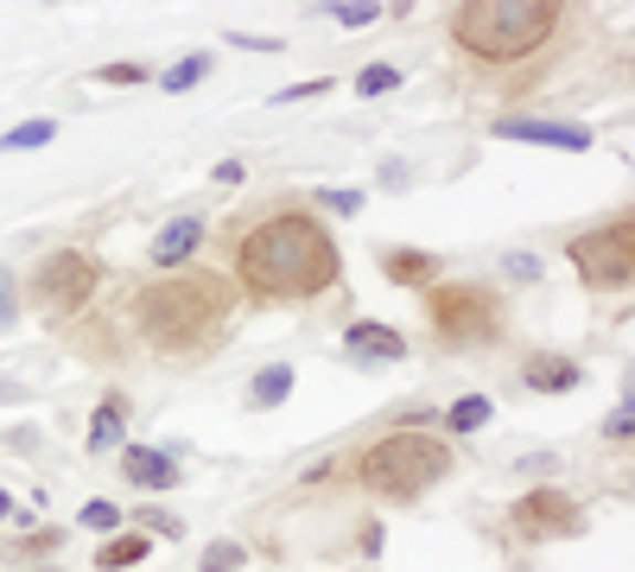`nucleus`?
<instances>
[{"label":"nucleus","instance_id":"obj_1","mask_svg":"<svg viewBox=\"0 0 635 572\" xmlns=\"http://www.w3.org/2000/svg\"><path fill=\"white\" fill-rule=\"evenodd\" d=\"M235 274L254 299H318L337 280V242L318 216L286 210L235 242Z\"/></svg>","mask_w":635,"mask_h":572},{"label":"nucleus","instance_id":"obj_2","mask_svg":"<svg viewBox=\"0 0 635 572\" xmlns=\"http://www.w3.org/2000/svg\"><path fill=\"white\" fill-rule=\"evenodd\" d=\"M235 313V286L216 274H166L134 293V331L166 350V357H198L216 350Z\"/></svg>","mask_w":635,"mask_h":572},{"label":"nucleus","instance_id":"obj_3","mask_svg":"<svg viewBox=\"0 0 635 572\" xmlns=\"http://www.w3.org/2000/svg\"><path fill=\"white\" fill-rule=\"evenodd\" d=\"M559 0H464L452 13L457 52L483 57V64H515V57L540 52L559 32Z\"/></svg>","mask_w":635,"mask_h":572},{"label":"nucleus","instance_id":"obj_4","mask_svg":"<svg viewBox=\"0 0 635 572\" xmlns=\"http://www.w3.org/2000/svg\"><path fill=\"white\" fill-rule=\"evenodd\" d=\"M445 470H452V445L426 439V433H388V439H375L362 458H356L362 490L388 496V502H413V496H426Z\"/></svg>","mask_w":635,"mask_h":572},{"label":"nucleus","instance_id":"obj_5","mask_svg":"<svg viewBox=\"0 0 635 572\" xmlns=\"http://www.w3.org/2000/svg\"><path fill=\"white\" fill-rule=\"evenodd\" d=\"M426 318H432V338L438 343L477 350V343H489L496 331H502V299H496V286H483V280L432 286Z\"/></svg>","mask_w":635,"mask_h":572},{"label":"nucleus","instance_id":"obj_6","mask_svg":"<svg viewBox=\"0 0 635 572\" xmlns=\"http://www.w3.org/2000/svg\"><path fill=\"white\" fill-rule=\"evenodd\" d=\"M572 267L584 274V286H597V293H623L629 286V274H635V223L629 216H616V223H604V230H584V235H572Z\"/></svg>","mask_w":635,"mask_h":572},{"label":"nucleus","instance_id":"obj_7","mask_svg":"<svg viewBox=\"0 0 635 572\" xmlns=\"http://www.w3.org/2000/svg\"><path fill=\"white\" fill-rule=\"evenodd\" d=\"M102 267L83 248H57V255L39 261V274H32V299H39V313L45 318H71L89 306V293H96Z\"/></svg>","mask_w":635,"mask_h":572},{"label":"nucleus","instance_id":"obj_8","mask_svg":"<svg viewBox=\"0 0 635 572\" xmlns=\"http://www.w3.org/2000/svg\"><path fill=\"white\" fill-rule=\"evenodd\" d=\"M508 528L521 541H553V534H572L579 528V502L565 490H528L521 502H508Z\"/></svg>","mask_w":635,"mask_h":572},{"label":"nucleus","instance_id":"obj_9","mask_svg":"<svg viewBox=\"0 0 635 572\" xmlns=\"http://www.w3.org/2000/svg\"><path fill=\"white\" fill-rule=\"evenodd\" d=\"M496 140H533V147H565V153H584L591 147V134L572 128V121H496Z\"/></svg>","mask_w":635,"mask_h":572},{"label":"nucleus","instance_id":"obj_10","mask_svg":"<svg viewBox=\"0 0 635 572\" xmlns=\"http://www.w3.org/2000/svg\"><path fill=\"white\" fill-rule=\"evenodd\" d=\"M343 350H350L356 363H401V357H406V338H401V331H388V325L356 318L350 331H343Z\"/></svg>","mask_w":635,"mask_h":572},{"label":"nucleus","instance_id":"obj_11","mask_svg":"<svg viewBox=\"0 0 635 572\" xmlns=\"http://www.w3.org/2000/svg\"><path fill=\"white\" fill-rule=\"evenodd\" d=\"M121 477L127 484H140V490H172L178 484V470L166 452H147V445H127L121 452Z\"/></svg>","mask_w":635,"mask_h":572},{"label":"nucleus","instance_id":"obj_12","mask_svg":"<svg viewBox=\"0 0 635 572\" xmlns=\"http://www.w3.org/2000/svg\"><path fill=\"white\" fill-rule=\"evenodd\" d=\"M203 242V216H178L166 230L152 235V267H178V261H191V248Z\"/></svg>","mask_w":635,"mask_h":572},{"label":"nucleus","instance_id":"obj_13","mask_svg":"<svg viewBox=\"0 0 635 572\" xmlns=\"http://www.w3.org/2000/svg\"><path fill=\"white\" fill-rule=\"evenodd\" d=\"M521 382H528L533 394H565V389H579L584 382V369L572 363V357H528Z\"/></svg>","mask_w":635,"mask_h":572},{"label":"nucleus","instance_id":"obj_14","mask_svg":"<svg viewBox=\"0 0 635 572\" xmlns=\"http://www.w3.org/2000/svg\"><path fill=\"white\" fill-rule=\"evenodd\" d=\"M432 267H438V261L420 255V248H388V255H381V274H388L394 286H426Z\"/></svg>","mask_w":635,"mask_h":572},{"label":"nucleus","instance_id":"obj_15","mask_svg":"<svg viewBox=\"0 0 635 572\" xmlns=\"http://www.w3.org/2000/svg\"><path fill=\"white\" fill-rule=\"evenodd\" d=\"M286 394H293V369L274 363V369H261V375L248 382V407H279Z\"/></svg>","mask_w":635,"mask_h":572},{"label":"nucleus","instance_id":"obj_16","mask_svg":"<svg viewBox=\"0 0 635 572\" xmlns=\"http://www.w3.org/2000/svg\"><path fill=\"white\" fill-rule=\"evenodd\" d=\"M51 134H57V121H20V128L0 134V153H32V147H45Z\"/></svg>","mask_w":635,"mask_h":572},{"label":"nucleus","instance_id":"obj_17","mask_svg":"<svg viewBox=\"0 0 635 572\" xmlns=\"http://www.w3.org/2000/svg\"><path fill=\"white\" fill-rule=\"evenodd\" d=\"M134 560H147V534H121V541H108L96 566L115 572V566H134Z\"/></svg>","mask_w":635,"mask_h":572},{"label":"nucleus","instance_id":"obj_18","mask_svg":"<svg viewBox=\"0 0 635 572\" xmlns=\"http://www.w3.org/2000/svg\"><path fill=\"white\" fill-rule=\"evenodd\" d=\"M108 445H121V407L115 401L96 407V420H89V452H108Z\"/></svg>","mask_w":635,"mask_h":572},{"label":"nucleus","instance_id":"obj_19","mask_svg":"<svg viewBox=\"0 0 635 572\" xmlns=\"http://www.w3.org/2000/svg\"><path fill=\"white\" fill-rule=\"evenodd\" d=\"M203 71H210V57H203V52H191V57H178L172 71H166V77H159V89H172V96H184V89H191V83H198Z\"/></svg>","mask_w":635,"mask_h":572},{"label":"nucleus","instance_id":"obj_20","mask_svg":"<svg viewBox=\"0 0 635 572\" xmlns=\"http://www.w3.org/2000/svg\"><path fill=\"white\" fill-rule=\"evenodd\" d=\"M445 426H452V433H477V426H489V401H483V394H464Z\"/></svg>","mask_w":635,"mask_h":572},{"label":"nucleus","instance_id":"obj_21","mask_svg":"<svg viewBox=\"0 0 635 572\" xmlns=\"http://www.w3.org/2000/svg\"><path fill=\"white\" fill-rule=\"evenodd\" d=\"M394 83H401V71H394V64H369V71L356 77V96H388Z\"/></svg>","mask_w":635,"mask_h":572},{"label":"nucleus","instance_id":"obj_22","mask_svg":"<svg viewBox=\"0 0 635 572\" xmlns=\"http://www.w3.org/2000/svg\"><path fill=\"white\" fill-rule=\"evenodd\" d=\"M242 560H248V553H242V547H235V541H216V547H203V572H235V566H242Z\"/></svg>","mask_w":635,"mask_h":572},{"label":"nucleus","instance_id":"obj_23","mask_svg":"<svg viewBox=\"0 0 635 572\" xmlns=\"http://www.w3.org/2000/svg\"><path fill=\"white\" fill-rule=\"evenodd\" d=\"M147 64H102V83H147Z\"/></svg>","mask_w":635,"mask_h":572},{"label":"nucleus","instance_id":"obj_24","mask_svg":"<svg viewBox=\"0 0 635 572\" xmlns=\"http://www.w3.org/2000/svg\"><path fill=\"white\" fill-rule=\"evenodd\" d=\"M330 13H337L343 27H375L381 20V7H369V0H362V7H330Z\"/></svg>","mask_w":635,"mask_h":572},{"label":"nucleus","instance_id":"obj_25","mask_svg":"<svg viewBox=\"0 0 635 572\" xmlns=\"http://www.w3.org/2000/svg\"><path fill=\"white\" fill-rule=\"evenodd\" d=\"M318 204H325V210H343V216H356V210H362V191H318Z\"/></svg>","mask_w":635,"mask_h":572},{"label":"nucleus","instance_id":"obj_26","mask_svg":"<svg viewBox=\"0 0 635 572\" xmlns=\"http://www.w3.org/2000/svg\"><path fill=\"white\" fill-rule=\"evenodd\" d=\"M115 502H89V509H83V528H115Z\"/></svg>","mask_w":635,"mask_h":572},{"label":"nucleus","instance_id":"obj_27","mask_svg":"<svg viewBox=\"0 0 635 572\" xmlns=\"http://www.w3.org/2000/svg\"><path fill=\"white\" fill-rule=\"evenodd\" d=\"M508 267H515V280H533V274H540V261H533V255H515Z\"/></svg>","mask_w":635,"mask_h":572},{"label":"nucleus","instance_id":"obj_28","mask_svg":"<svg viewBox=\"0 0 635 572\" xmlns=\"http://www.w3.org/2000/svg\"><path fill=\"white\" fill-rule=\"evenodd\" d=\"M7 318H13V280L0 274V325H7Z\"/></svg>","mask_w":635,"mask_h":572}]
</instances>
